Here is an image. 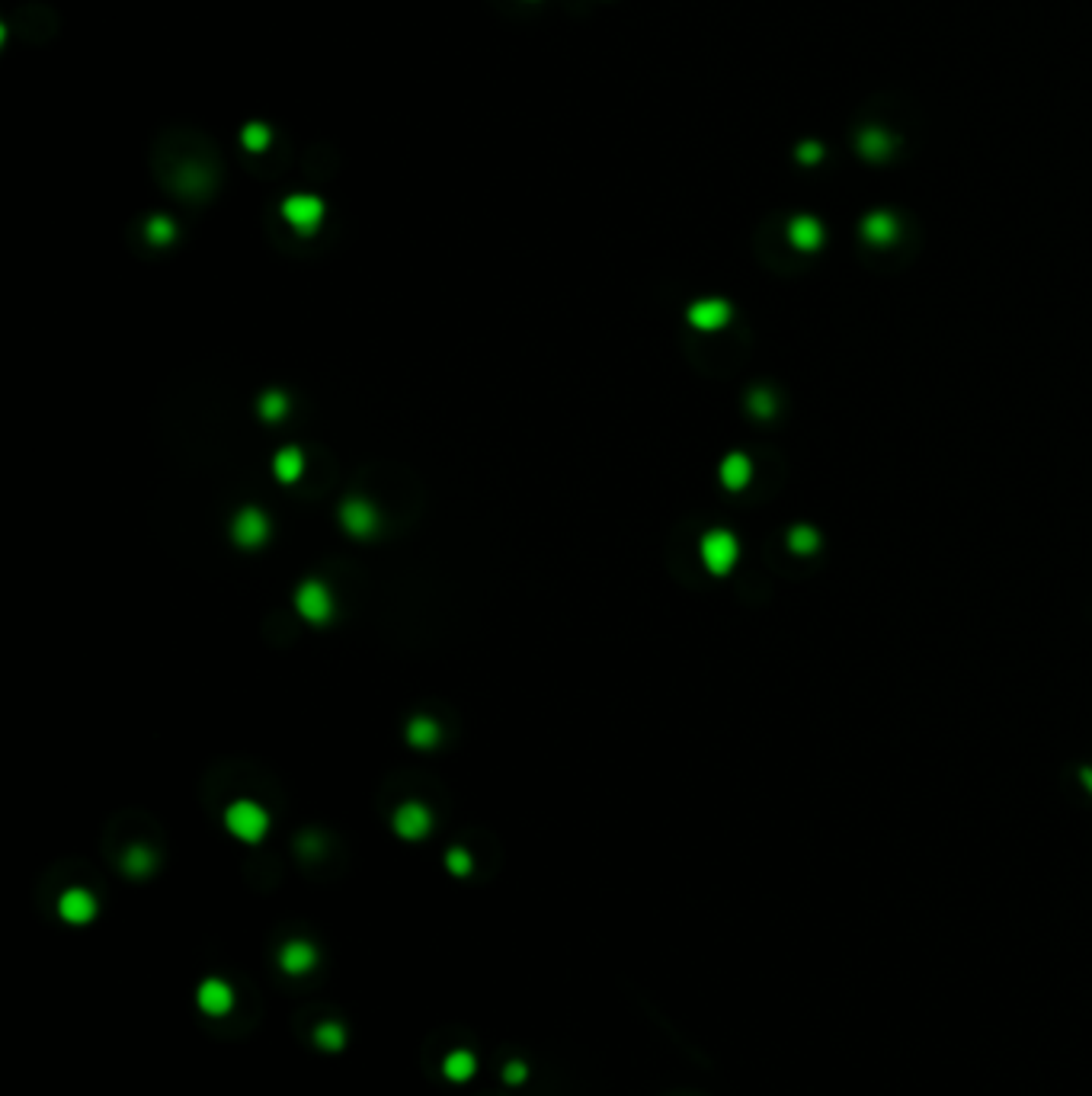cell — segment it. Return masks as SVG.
<instances>
[{"label":"cell","instance_id":"obj_21","mask_svg":"<svg viewBox=\"0 0 1092 1096\" xmlns=\"http://www.w3.org/2000/svg\"><path fill=\"white\" fill-rule=\"evenodd\" d=\"M817 545H820V538H817V533L810 526H795L788 533V548L795 555H810V552H817Z\"/></svg>","mask_w":1092,"mask_h":1096},{"label":"cell","instance_id":"obj_25","mask_svg":"<svg viewBox=\"0 0 1092 1096\" xmlns=\"http://www.w3.org/2000/svg\"><path fill=\"white\" fill-rule=\"evenodd\" d=\"M503 1080H506V1083H522V1080H526V1064L510 1061V1064L503 1068Z\"/></svg>","mask_w":1092,"mask_h":1096},{"label":"cell","instance_id":"obj_20","mask_svg":"<svg viewBox=\"0 0 1092 1096\" xmlns=\"http://www.w3.org/2000/svg\"><path fill=\"white\" fill-rule=\"evenodd\" d=\"M314 1042H317V1048H324V1052H340L343 1048V1042H347V1033H343V1026L340 1023H321L317 1029H314Z\"/></svg>","mask_w":1092,"mask_h":1096},{"label":"cell","instance_id":"obj_8","mask_svg":"<svg viewBox=\"0 0 1092 1096\" xmlns=\"http://www.w3.org/2000/svg\"><path fill=\"white\" fill-rule=\"evenodd\" d=\"M196 1003H199L202 1013L225 1016L234 1007V991H231V984H225L222 978H206L199 984V991H196Z\"/></svg>","mask_w":1092,"mask_h":1096},{"label":"cell","instance_id":"obj_19","mask_svg":"<svg viewBox=\"0 0 1092 1096\" xmlns=\"http://www.w3.org/2000/svg\"><path fill=\"white\" fill-rule=\"evenodd\" d=\"M862 234H865L871 244H887V241H894L897 228H894V218H890V215L878 212V215H868V218H865V225H862Z\"/></svg>","mask_w":1092,"mask_h":1096},{"label":"cell","instance_id":"obj_23","mask_svg":"<svg viewBox=\"0 0 1092 1096\" xmlns=\"http://www.w3.org/2000/svg\"><path fill=\"white\" fill-rule=\"evenodd\" d=\"M750 411H753L756 417H763V420L775 414V398H772V392L760 388V392L750 394Z\"/></svg>","mask_w":1092,"mask_h":1096},{"label":"cell","instance_id":"obj_15","mask_svg":"<svg viewBox=\"0 0 1092 1096\" xmlns=\"http://www.w3.org/2000/svg\"><path fill=\"white\" fill-rule=\"evenodd\" d=\"M474 1071H477V1058H474L468 1048H455L452 1055H446V1061H442V1074L449 1077L452 1083H465V1080H471Z\"/></svg>","mask_w":1092,"mask_h":1096},{"label":"cell","instance_id":"obj_13","mask_svg":"<svg viewBox=\"0 0 1092 1096\" xmlns=\"http://www.w3.org/2000/svg\"><path fill=\"white\" fill-rule=\"evenodd\" d=\"M407 741L416 750H433L442 741V728L430 715H413L411 722H407Z\"/></svg>","mask_w":1092,"mask_h":1096},{"label":"cell","instance_id":"obj_24","mask_svg":"<svg viewBox=\"0 0 1092 1096\" xmlns=\"http://www.w3.org/2000/svg\"><path fill=\"white\" fill-rule=\"evenodd\" d=\"M147 238H151L154 244H167V241L173 238V225L164 222V218H154V222L147 225Z\"/></svg>","mask_w":1092,"mask_h":1096},{"label":"cell","instance_id":"obj_16","mask_svg":"<svg viewBox=\"0 0 1092 1096\" xmlns=\"http://www.w3.org/2000/svg\"><path fill=\"white\" fill-rule=\"evenodd\" d=\"M257 414L263 417L267 423H279V420H286V414H289V394L286 392H263L260 394V401H257Z\"/></svg>","mask_w":1092,"mask_h":1096},{"label":"cell","instance_id":"obj_6","mask_svg":"<svg viewBox=\"0 0 1092 1096\" xmlns=\"http://www.w3.org/2000/svg\"><path fill=\"white\" fill-rule=\"evenodd\" d=\"M391 828L401 840H423L433 830V811L423 805V802H404V805L394 811Z\"/></svg>","mask_w":1092,"mask_h":1096},{"label":"cell","instance_id":"obj_12","mask_svg":"<svg viewBox=\"0 0 1092 1096\" xmlns=\"http://www.w3.org/2000/svg\"><path fill=\"white\" fill-rule=\"evenodd\" d=\"M282 212H286V218H289L298 231H314L317 222H321V203H317V199H308V196H295V199H289V203L282 206Z\"/></svg>","mask_w":1092,"mask_h":1096},{"label":"cell","instance_id":"obj_5","mask_svg":"<svg viewBox=\"0 0 1092 1096\" xmlns=\"http://www.w3.org/2000/svg\"><path fill=\"white\" fill-rule=\"evenodd\" d=\"M737 538L730 536L727 529H711V533H705V538H701V561H705V568L711 571V574H727L734 564H737Z\"/></svg>","mask_w":1092,"mask_h":1096},{"label":"cell","instance_id":"obj_11","mask_svg":"<svg viewBox=\"0 0 1092 1096\" xmlns=\"http://www.w3.org/2000/svg\"><path fill=\"white\" fill-rule=\"evenodd\" d=\"M272 475H276L279 484H295L305 475V453L298 446H282L272 455Z\"/></svg>","mask_w":1092,"mask_h":1096},{"label":"cell","instance_id":"obj_9","mask_svg":"<svg viewBox=\"0 0 1092 1096\" xmlns=\"http://www.w3.org/2000/svg\"><path fill=\"white\" fill-rule=\"evenodd\" d=\"M686 318H689V324L696 331H718V328H724L730 321V305L721 302V298H701V302H696L689 308Z\"/></svg>","mask_w":1092,"mask_h":1096},{"label":"cell","instance_id":"obj_14","mask_svg":"<svg viewBox=\"0 0 1092 1096\" xmlns=\"http://www.w3.org/2000/svg\"><path fill=\"white\" fill-rule=\"evenodd\" d=\"M718 475H721V484L727 488V491H740V488H746V484H750L753 465H750V458H746L743 453H730L721 462Z\"/></svg>","mask_w":1092,"mask_h":1096},{"label":"cell","instance_id":"obj_17","mask_svg":"<svg viewBox=\"0 0 1092 1096\" xmlns=\"http://www.w3.org/2000/svg\"><path fill=\"white\" fill-rule=\"evenodd\" d=\"M154 863H157V856H154V853H151L147 847H142V843L128 847V849H125V856H122V869L128 872V875H135V878H145V875H151Z\"/></svg>","mask_w":1092,"mask_h":1096},{"label":"cell","instance_id":"obj_3","mask_svg":"<svg viewBox=\"0 0 1092 1096\" xmlns=\"http://www.w3.org/2000/svg\"><path fill=\"white\" fill-rule=\"evenodd\" d=\"M269 536H272V523H269L267 513L257 510V507H244V510H237L234 519H231V538H234V545H241L244 552H257V548H263V545L269 542Z\"/></svg>","mask_w":1092,"mask_h":1096},{"label":"cell","instance_id":"obj_1","mask_svg":"<svg viewBox=\"0 0 1092 1096\" xmlns=\"http://www.w3.org/2000/svg\"><path fill=\"white\" fill-rule=\"evenodd\" d=\"M225 828L241 843H260L269 830L267 808L250 802V798H237V802H231L225 808Z\"/></svg>","mask_w":1092,"mask_h":1096},{"label":"cell","instance_id":"obj_10","mask_svg":"<svg viewBox=\"0 0 1092 1096\" xmlns=\"http://www.w3.org/2000/svg\"><path fill=\"white\" fill-rule=\"evenodd\" d=\"M314 962H317V949L311 946L308 939H292V943H286L282 952H279V965H282V972L292 974V978L308 974L311 968H314Z\"/></svg>","mask_w":1092,"mask_h":1096},{"label":"cell","instance_id":"obj_2","mask_svg":"<svg viewBox=\"0 0 1092 1096\" xmlns=\"http://www.w3.org/2000/svg\"><path fill=\"white\" fill-rule=\"evenodd\" d=\"M295 609L311 625H327L333 619V613H337V600H333V593H330V587L324 580L311 578L298 583V590H295Z\"/></svg>","mask_w":1092,"mask_h":1096},{"label":"cell","instance_id":"obj_4","mask_svg":"<svg viewBox=\"0 0 1092 1096\" xmlns=\"http://www.w3.org/2000/svg\"><path fill=\"white\" fill-rule=\"evenodd\" d=\"M340 517V526L350 533L352 538H371L378 529H381V517L375 510V503L366 500V497H347L337 510Z\"/></svg>","mask_w":1092,"mask_h":1096},{"label":"cell","instance_id":"obj_7","mask_svg":"<svg viewBox=\"0 0 1092 1096\" xmlns=\"http://www.w3.org/2000/svg\"><path fill=\"white\" fill-rule=\"evenodd\" d=\"M58 913H62L64 923L83 927V923H90L97 917V898L87 888H67L58 898Z\"/></svg>","mask_w":1092,"mask_h":1096},{"label":"cell","instance_id":"obj_26","mask_svg":"<svg viewBox=\"0 0 1092 1096\" xmlns=\"http://www.w3.org/2000/svg\"><path fill=\"white\" fill-rule=\"evenodd\" d=\"M1080 776H1083V786H1086V788H1090V792H1092V769H1083Z\"/></svg>","mask_w":1092,"mask_h":1096},{"label":"cell","instance_id":"obj_22","mask_svg":"<svg viewBox=\"0 0 1092 1096\" xmlns=\"http://www.w3.org/2000/svg\"><path fill=\"white\" fill-rule=\"evenodd\" d=\"M446 869L452 872V875H468L471 872V853L468 849H461V847H452L449 853H446Z\"/></svg>","mask_w":1092,"mask_h":1096},{"label":"cell","instance_id":"obj_18","mask_svg":"<svg viewBox=\"0 0 1092 1096\" xmlns=\"http://www.w3.org/2000/svg\"><path fill=\"white\" fill-rule=\"evenodd\" d=\"M788 238H791V244L795 248H801V250H814L817 244H820V225L814 222V218H795L791 222V228H788Z\"/></svg>","mask_w":1092,"mask_h":1096}]
</instances>
